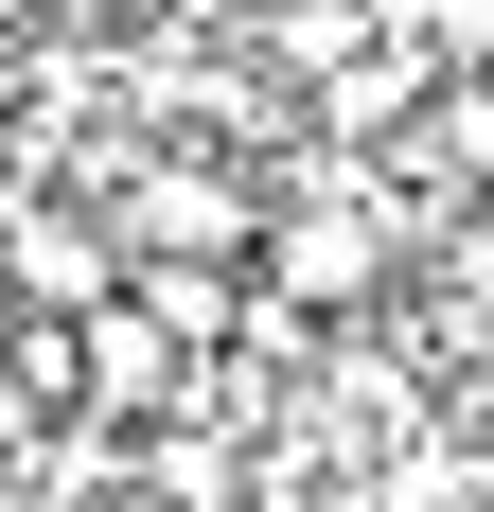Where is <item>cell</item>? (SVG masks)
I'll list each match as a JSON object with an SVG mask.
<instances>
[{
  "mask_svg": "<svg viewBox=\"0 0 494 512\" xmlns=\"http://www.w3.org/2000/svg\"><path fill=\"white\" fill-rule=\"evenodd\" d=\"M265 283H283V301H371V283H389V212H371V177H318L300 212H265Z\"/></svg>",
  "mask_w": 494,
  "mask_h": 512,
  "instance_id": "7a4b0ae2",
  "label": "cell"
},
{
  "mask_svg": "<svg viewBox=\"0 0 494 512\" xmlns=\"http://www.w3.org/2000/svg\"><path fill=\"white\" fill-rule=\"evenodd\" d=\"M106 230H124V265H230V248H265V212H247L230 159H142V177L106 195Z\"/></svg>",
  "mask_w": 494,
  "mask_h": 512,
  "instance_id": "6da1fadb",
  "label": "cell"
},
{
  "mask_svg": "<svg viewBox=\"0 0 494 512\" xmlns=\"http://www.w3.org/2000/svg\"><path fill=\"white\" fill-rule=\"evenodd\" d=\"M0 283H18V301L36 318H89V301H124V230H89V212H0Z\"/></svg>",
  "mask_w": 494,
  "mask_h": 512,
  "instance_id": "3957f363",
  "label": "cell"
}]
</instances>
